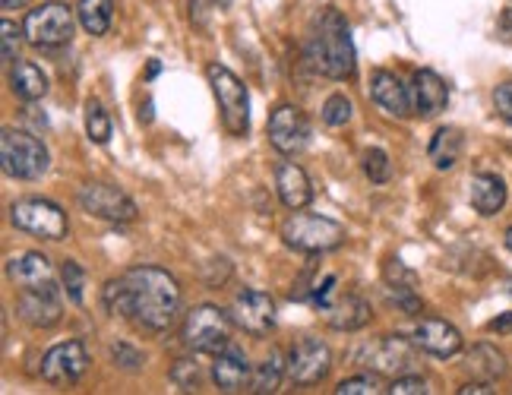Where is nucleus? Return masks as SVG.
Returning <instances> with one entry per match:
<instances>
[{
	"label": "nucleus",
	"mask_w": 512,
	"mask_h": 395,
	"mask_svg": "<svg viewBox=\"0 0 512 395\" xmlns=\"http://www.w3.org/2000/svg\"><path fill=\"white\" fill-rule=\"evenodd\" d=\"M102 304L111 316L146 332H165L181 313V285L159 266H133L102 288Z\"/></svg>",
	"instance_id": "f257e3e1"
},
{
	"label": "nucleus",
	"mask_w": 512,
	"mask_h": 395,
	"mask_svg": "<svg viewBox=\"0 0 512 395\" xmlns=\"http://www.w3.org/2000/svg\"><path fill=\"white\" fill-rule=\"evenodd\" d=\"M304 57L313 73L336 79V83L354 76V70H358V54H354L348 19L339 10L329 7L317 16V23H313L310 38L304 45Z\"/></svg>",
	"instance_id": "f03ea898"
},
{
	"label": "nucleus",
	"mask_w": 512,
	"mask_h": 395,
	"mask_svg": "<svg viewBox=\"0 0 512 395\" xmlns=\"http://www.w3.org/2000/svg\"><path fill=\"white\" fill-rule=\"evenodd\" d=\"M0 162H4V171L10 177H19V181H38V177L48 171L51 155H48V146L38 140L35 133L7 127L0 133Z\"/></svg>",
	"instance_id": "7ed1b4c3"
},
{
	"label": "nucleus",
	"mask_w": 512,
	"mask_h": 395,
	"mask_svg": "<svg viewBox=\"0 0 512 395\" xmlns=\"http://www.w3.org/2000/svg\"><path fill=\"white\" fill-rule=\"evenodd\" d=\"M282 241L298 253H329L345 244V228L326 219V215H310L298 209L282 225Z\"/></svg>",
	"instance_id": "20e7f679"
},
{
	"label": "nucleus",
	"mask_w": 512,
	"mask_h": 395,
	"mask_svg": "<svg viewBox=\"0 0 512 395\" xmlns=\"http://www.w3.org/2000/svg\"><path fill=\"white\" fill-rule=\"evenodd\" d=\"M209 86L215 92V102L222 111V124L231 136H247L250 133V95L247 86L222 64L206 67Z\"/></svg>",
	"instance_id": "39448f33"
},
{
	"label": "nucleus",
	"mask_w": 512,
	"mask_h": 395,
	"mask_svg": "<svg viewBox=\"0 0 512 395\" xmlns=\"http://www.w3.org/2000/svg\"><path fill=\"white\" fill-rule=\"evenodd\" d=\"M234 316L215 304H200L187 313L184 323V345L196 354H219L231 342Z\"/></svg>",
	"instance_id": "423d86ee"
},
{
	"label": "nucleus",
	"mask_w": 512,
	"mask_h": 395,
	"mask_svg": "<svg viewBox=\"0 0 512 395\" xmlns=\"http://www.w3.org/2000/svg\"><path fill=\"white\" fill-rule=\"evenodd\" d=\"M10 222L19 231L42 237V241H61V237H67V231H70L67 212L51 200H38V196L16 200L10 206Z\"/></svg>",
	"instance_id": "0eeeda50"
},
{
	"label": "nucleus",
	"mask_w": 512,
	"mask_h": 395,
	"mask_svg": "<svg viewBox=\"0 0 512 395\" xmlns=\"http://www.w3.org/2000/svg\"><path fill=\"white\" fill-rule=\"evenodd\" d=\"M73 13L76 10H70L67 4H57V0L29 10L26 23H23L26 42L35 45V48H64V45H70L73 26H76Z\"/></svg>",
	"instance_id": "6e6552de"
},
{
	"label": "nucleus",
	"mask_w": 512,
	"mask_h": 395,
	"mask_svg": "<svg viewBox=\"0 0 512 395\" xmlns=\"http://www.w3.org/2000/svg\"><path fill=\"white\" fill-rule=\"evenodd\" d=\"M80 206L95 215V219H105V222H136V203L121 190V187H111V184H83L80 193H76Z\"/></svg>",
	"instance_id": "1a4fd4ad"
},
{
	"label": "nucleus",
	"mask_w": 512,
	"mask_h": 395,
	"mask_svg": "<svg viewBox=\"0 0 512 395\" xmlns=\"http://www.w3.org/2000/svg\"><path fill=\"white\" fill-rule=\"evenodd\" d=\"M329 370H332V351L323 339H313V335H304L288 354V377L298 386H317L320 380L329 377Z\"/></svg>",
	"instance_id": "9d476101"
},
{
	"label": "nucleus",
	"mask_w": 512,
	"mask_h": 395,
	"mask_svg": "<svg viewBox=\"0 0 512 395\" xmlns=\"http://www.w3.org/2000/svg\"><path fill=\"white\" fill-rule=\"evenodd\" d=\"M269 143L282 155H298L310 146V121L301 108L279 105L269 114Z\"/></svg>",
	"instance_id": "9b49d317"
},
{
	"label": "nucleus",
	"mask_w": 512,
	"mask_h": 395,
	"mask_svg": "<svg viewBox=\"0 0 512 395\" xmlns=\"http://www.w3.org/2000/svg\"><path fill=\"white\" fill-rule=\"evenodd\" d=\"M89 370V351L80 339L54 345L42 358V377L54 386H70Z\"/></svg>",
	"instance_id": "f8f14e48"
},
{
	"label": "nucleus",
	"mask_w": 512,
	"mask_h": 395,
	"mask_svg": "<svg viewBox=\"0 0 512 395\" xmlns=\"http://www.w3.org/2000/svg\"><path fill=\"white\" fill-rule=\"evenodd\" d=\"M231 316L244 332L256 335V339H263V335H269V329L275 326V301L269 298L266 291L244 288L231 304Z\"/></svg>",
	"instance_id": "ddd939ff"
},
{
	"label": "nucleus",
	"mask_w": 512,
	"mask_h": 395,
	"mask_svg": "<svg viewBox=\"0 0 512 395\" xmlns=\"http://www.w3.org/2000/svg\"><path fill=\"white\" fill-rule=\"evenodd\" d=\"M16 313H19V320L35 326V329H48L54 323H61V294H57L54 285L48 288H26L23 294H19V301H16Z\"/></svg>",
	"instance_id": "4468645a"
},
{
	"label": "nucleus",
	"mask_w": 512,
	"mask_h": 395,
	"mask_svg": "<svg viewBox=\"0 0 512 395\" xmlns=\"http://www.w3.org/2000/svg\"><path fill=\"white\" fill-rule=\"evenodd\" d=\"M411 342H415L421 351L433 354V358H456V354L462 351V332L452 323L430 316V320H421L415 326Z\"/></svg>",
	"instance_id": "2eb2a0df"
},
{
	"label": "nucleus",
	"mask_w": 512,
	"mask_h": 395,
	"mask_svg": "<svg viewBox=\"0 0 512 395\" xmlns=\"http://www.w3.org/2000/svg\"><path fill=\"white\" fill-rule=\"evenodd\" d=\"M415 342H405L402 335H383L377 345L364 351V364L377 373H405L415 364Z\"/></svg>",
	"instance_id": "dca6fc26"
},
{
	"label": "nucleus",
	"mask_w": 512,
	"mask_h": 395,
	"mask_svg": "<svg viewBox=\"0 0 512 395\" xmlns=\"http://www.w3.org/2000/svg\"><path fill=\"white\" fill-rule=\"evenodd\" d=\"M212 383L219 386L222 392H244L253 377H250V364H247V354L238 345H225L219 354H215V364H212Z\"/></svg>",
	"instance_id": "f3484780"
},
{
	"label": "nucleus",
	"mask_w": 512,
	"mask_h": 395,
	"mask_svg": "<svg viewBox=\"0 0 512 395\" xmlns=\"http://www.w3.org/2000/svg\"><path fill=\"white\" fill-rule=\"evenodd\" d=\"M370 98L392 117L415 114V108H411V89L389 70H377L370 76Z\"/></svg>",
	"instance_id": "a211bd4d"
},
{
	"label": "nucleus",
	"mask_w": 512,
	"mask_h": 395,
	"mask_svg": "<svg viewBox=\"0 0 512 395\" xmlns=\"http://www.w3.org/2000/svg\"><path fill=\"white\" fill-rule=\"evenodd\" d=\"M449 105V86L433 70H418L411 79V108L418 117H437Z\"/></svg>",
	"instance_id": "6ab92c4d"
},
{
	"label": "nucleus",
	"mask_w": 512,
	"mask_h": 395,
	"mask_svg": "<svg viewBox=\"0 0 512 395\" xmlns=\"http://www.w3.org/2000/svg\"><path fill=\"white\" fill-rule=\"evenodd\" d=\"M275 190H279V200L294 212L310 206V200H313L310 177L301 165H294V162H279V168H275Z\"/></svg>",
	"instance_id": "aec40b11"
},
{
	"label": "nucleus",
	"mask_w": 512,
	"mask_h": 395,
	"mask_svg": "<svg viewBox=\"0 0 512 395\" xmlns=\"http://www.w3.org/2000/svg\"><path fill=\"white\" fill-rule=\"evenodd\" d=\"M7 272H10V279L23 291L26 288H48V285H54V269L48 263V256L38 253V250L13 256Z\"/></svg>",
	"instance_id": "412c9836"
},
{
	"label": "nucleus",
	"mask_w": 512,
	"mask_h": 395,
	"mask_svg": "<svg viewBox=\"0 0 512 395\" xmlns=\"http://www.w3.org/2000/svg\"><path fill=\"white\" fill-rule=\"evenodd\" d=\"M468 200L481 215H497L506 206V181L500 174H475L471 177Z\"/></svg>",
	"instance_id": "4be33fe9"
},
{
	"label": "nucleus",
	"mask_w": 512,
	"mask_h": 395,
	"mask_svg": "<svg viewBox=\"0 0 512 395\" xmlns=\"http://www.w3.org/2000/svg\"><path fill=\"white\" fill-rule=\"evenodd\" d=\"M10 89L19 102H38L48 92V76L32 61H16L10 64Z\"/></svg>",
	"instance_id": "5701e85b"
},
{
	"label": "nucleus",
	"mask_w": 512,
	"mask_h": 395,
	"mask_svg": "<svg viewBox=\"0 0 512 395\" xmlns=\"http://www.w3.org/2000/svg\"><path fill=\"white\" fill-rule=\"evenodd\" d=\"M462 149H465V136L459 127H440L437 133H433V140L427 146V155L437 171H449L459 165L462 158Z\"/></svg>",
	"instance_id": "b1692460"
},
{
	"label": "nucleus",
	"mask_w": 512,
	"mask_h": 395,
	"mask_svg": "<svg viewBox=\"0 0 512 395\" xmlns=\"http://www.w3.org/2000/svg\"><path fill=\"white\" fill-rule=\"evenodd\" d=\"M370 304L364 298H354V294H348V298L336 301L332 307H326V320L332 329H342V332H354V329H364L370 323Z\"/></svg>",
	"instance_id": "393cba45"
},
{
	"label": "nucleus",
	"mask_w": 512,
	"mask_h": 395,
	"mask_svg": "<svg viewBox=\"0 0 512 395\" xmlns=\"http://www.w3.org/2000/svg\"><path fill=\"white\" fill-rule=\"evenodd\" d=\"M465 367H468L471 377L494 383V380H500L503 373H506V354L500 348H494V345H475V348L468 351Z\"/></svg>",
	"instance_id": "a878e982"
},
{
	"label": "nucleus",
	"mask_w": 512,
	"mask_h": 395,
	"mask_svg": "<svg viewBox=\"0 0 512 395\" xmlns=\"http://www.w3.org/2000/svg\"><path fill=\"white\" fill-rule=\"evenodd\" d=\"M114 0H80L76 4V19L89 35H105L111 29Z\"/></svg>",
	"instance_id": "bb28decb"
},
{
	"label": "nucleus",
	"mask_w": 512,
	"mask_h": 395,
	"mask_svg": "<svg viewBox=\"0 0 512 395\" xmlns=\"http://www.w3.org/2000/svg\"><path fill=\"white\" fill-rule=\"evenodd\" d=\"M285 373H288V367L282 364V354H279V351H269V358H266L260 367H256V373H253L250 392H256V395H272V392H279Z\"/></svg>",
	"instance_id": "cd10ccee"
},
{
	"label": "nucleus",
	"mask_w": 512,
	"mask_h": 395,
	"mask_svg": "<svg viewBox=\"0 0 512 395\" xmlns=\"http://www.w3.org/2000/svg\"><path fill=\"white\" fill-rule=\"evenodd\" d=\"M86 133H89V140L98 146H105L111 140V117H108L105 105L95 102V98L86 102Z\"/></svg>",
	"instance_id": "c85d7f7f"
},
{
	"label": "nucleus",
	"mask_w": 512,
	"mask_h": 395,
	"mask_svg": "<svg viewBox=\"0 0 512 395\" xmlns=\"http://www.w3.org/2000/svg\"><path fill=\"white\" fill-rule=\"evenodd\" d=\"M351 111H354L351 98H348L345 92H336V95H329L326 102H323L320 117H323V124H326V127H345V124L351 121Z\"/></svg>",
	"instance_id": "c756f323"
},
{
	"label": "nucleus",
	"mask_w": 512,
	"mask_h": 395,
	"mask_svg": "<svg viewBox=\"0 0 512 395\" xmlns=\"http://www.w3.org/2000/svg\"><path fill=\"white\" fill-rule=\"evenodd\" d=\"M61 285L73 304H83V288H86V272L76 260H64L61 266Z\"/></svg>",
	"instance_id": "7c9ffc66"
},
{
	"label": "nucleus",
	"mask_w": 512,
	"mask_h": 395,
	"mask_svg": "<svg viewBox=\"0 0 512 395\" xmlns=\"http://www.w3.org/2000/svg\"><path fill=\"white\" fill-rule=\"evenodd\" d=\"M171 380L177 389H184V392H193V389H200L203 386V370L196 361H177L171 367Z\"/></svg>",
	"instance_id": "2f4dec72"
},
{
	"label": "nucleus",
	"mask_w": 512,
	"mask_h": 395,
	"mask_svg": "<svg viewBox=\"0 0 512 395\" xmlns=\"http://www.w3.org/2000/svg\"><path fill=\"white\" fill-rule=\"evenodd\" d=\"M364 174L370 177L373 184H386L389 174H392V165H389V155L383 149H367L364 152Z\"/></svg>",
	"instance_id": "473e14b6"
},
{
	"label": "nucleus",
	"mask_w": 512,
	"mask_h": 395,
	"mask_svg": "<svg viewBox=\"0 0 512 395\" xmlns=\"http://www.w3.org/2000/svg\"><path fill=\"white\" fill-rule=\"evenodd\" d=\"M377 392H386L377 377H351L336 386V395H377Z\"/></svg>",
	"instance_id": "72a5a7b5"
},
{
	"label": "nucleus",
	"mask_w": 512,
	"mask_h": 395,
	"mask_svg": "<svg viewBox=\"0 0 512 395\" xmlns=\"http://www.w3.org/2000/svg\"><path fill=\"white\" fill-rule=\"evenodd\" d=\"M111 361L117 364V367H124V370H140L143 367V351H136L133 345H127V342H114L111 345Z\"/></svg>",
	"instance_id": "f704fd0d"
},
{
	"label": "nucleus",
	"mask_w": 512,
	"mask_h": 395,
	"mask_svg": "<svg viewBox=\"0 0 512 395\" xmlns=\"http://www.w3.org/2000/svg\"><path fill=\"white\" fill-rule=\"evenodd\" d=\"M19 35H26L23 29H16V23H10V19H4V26H0V38H4V64H16L19 57Z\"/></svg>",
	"instance_id": "c9c22d12"
},
{
	"label": "nucleus",
	"mask_w": 512,
	"mask_h": 395,
	"mask_svg": "<svg viewBox=\"0 0 512 395\" xmlns=\"http://www.w3.org/2000/svg\"><path fill=\"white\" fill-rule=\"evenodd\" d=\"M386 392L389 395H424L430 389H427L424 377H415V373H411V377H396V380H392Z\"/></svg>",
	"instance_id": "e433bc0d"
},
{
	"label": "nucleus",
	"mask_w": 512,
	"mask_h": 395,
	"mask_svg": "<svg viewBox=\"0 0 512 395\" xmlns=\"http://www.w3.org/2000/svg\"><path fill=\"white\" fill-rule=\"evenodd\" d=\"M494 108H497V114L503 117V121L512 127V83H503V86L494 89Z\"/></svg>",
	"instance_id": "4c0bfd02"
},
{
	"label": "nucleus",
	"mask_w": 512,
	"mask_h": 395,
	"mask_svg": "<svg viewBox=\"0 0 512 395\" xmlns=\"http://www.w3.org/2000/svg\"><path fill=\"white\" fill-rule=\"evenodd\" d=\"M490 392H497L494 383H487V380H475V383H465L459 389V395H490Z\"/></svg>",
	"instance_id": "58836bf2"
},
{
	"label": "nucleus",
	"mask_w": 512,
	"mask_h": 395,
	"mask_svg": "<svg viewBox=\"0 0 512 395\" xmlns=\"http://www.w3.org/2000/svg\"><path fill=\"white\" fill-rule=\"evenodd\" d=\"M487 329L490 332H512V313H503V316H497V320H490Z\"/></svg>",
	"instance_id": "ea45409f"
},
{
	"label": "nucleus",
	"mask_w": 512,
	"mask_h": 395,
	"mask_svg": "<svg viewBox=\"0 0 512 395\" xmlns=\"http://www.w3.org/2000/svg\"><path fill=\"white\" fill-rule=\"evenodd\" d=\"M140 121L143 124H152V98H146V102L140 105Z\"/></svg>",
	"instance_id": "a19ab883"
},
{
	"label": "nucleus",
	"mask_w": 512,
	"mask_h": 395,
	"mask_svg": "<svg viewBox=\"0 0 512 395\" xmlns=\"http://www.w3.org/2000/svg\"><path fill=\"white\" fill-rule=\"evenodd\" d=\"M29 0H4V10H19V7H26Z\"/></svg>",
	"instance_id": "79ce46f5"
},
{
	"label": "nucleus",
	"mask_w": 512,
	"mask_h": 395,
	"mask_svg": "<svg viewBox=\"0 0 512 395\" xmlns=\"http://www.w3.org/2000/svg\"><path fill=\"white\" fill-rule=\"evenodd\" d=\"M159 70H162V64H159V61H152V64H149V79H152V76H159Z\"/></svg>",
	"instance_id": "37998d69"
},
{
	"label": "nucleus",
	"mask_w": 512,
	"mask_h": 395,
	"mask_svg": "<svg viewBox=\"0 0 512 395\" xmlns=\"http://www.w3.org/2000/svg\"><path fill=\"white\" fill-rule=\"evenodd\" d=\"M506 247H509V250H512V228H509V231H506Z\"/></svg>",
	"instance_id": "c03bdc74"
},
{
	"label": "nucleus",
	"mask_w": 512,
	"mask_h": 395,
	"mask_svg": "<svg viewBox=\"0 0 512 395\" xmlns=\"http://www.w3.org/2000/svg\"><path fill=\"white\" fill-rule=\"evenodd\" d=\"M509 291H512V288H509Z\"/></svg>",
	"instance_id": "a18cd8bd"
}]
</instances>
